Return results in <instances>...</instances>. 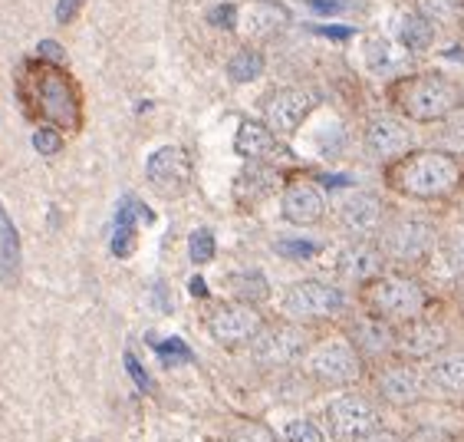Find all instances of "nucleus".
Segmentation results:
<instances>
[{"label": "nucleus", "mask_w": 464, "mask_h": 442, "mask_svg": "<svg viewBox=\"0 0 464 442\" xmlns=\"http://www.w3.org/2000/svg\"><path fill=\"white\" fill-rule=\"evenodd\" d=\"M389 100L409 123H441L461 106V90L455 80L441 73H415V76H399L389 86Z\"/></svg>", "instance_id": "3"}, {"label": "nucleus", "mask_w": 464, "mask_h": 442, "mask_svg": "<svg viewBox=\"0 0 464 442\" xmlns=\"http://www.w3.org/2000/svg\"><path fill=\"white\" fill-rule=\"evenodd\" d=\"M451 343V334L441 320L431 317H411L405 324L395 327V347L392 353H399L402 360H431L435 353H441Z\"/></svg>", "instance_id": "13"}, {"label": "nucleus", "mask_w": 464, "mask_h": 442, "mask_svg": "<svg viewBox=\"0 0 464 442\" xmlns=\"http://www.w3.org/2000/svg\"><path fill=\"white\" fill-rule=\"evenodd\" d=\"M359 304L366 307V314L379 317L385 324H405L411 317H421L429 310L431 298L419 280L409 274H379L359 288Z\"/></svg>", "instance_id": "4"}, {"label": "nucleus", "mask_w": 464, "mask_h": 442, "mask_svg": "<svg viewBox=\"0 0 464 442\" xmlns=\"http://www.w3.org/2000/svg\"><path fill=\"white\" fill-rule=\"evenodd\" d=\"M402 442H451V436L445 429H438V426H419V429H411Z\"/></svg>", "instance_id": "37"}, {"label": "nucleus", "mask_w": 464, "mask_h": 442, "mask_svg": "<svg viewBox=\"0 0 464 442\" xmlns=\"http://www.w3.org/2000/svg\"><path fill=\"white\" fill-rule=\"evenodd\" d=\"M82 4H86V0H60V4H56V20H60V24H72L76 14L82 10Z\"/></svg>", "instance_id": "42"}, {"label": "nucleus", "mask_w": 464, "mask_h": 442, "mask_svg": "<svg viewBox=\"0 0 464 442\" xmlns=\"http://www.w3.org/2000/svg\"><path fill=\"white\" fill-rule=\"evenodd\" d=\"M267 324L264 314H260L257 307L241 304V300H234V304H218L208 310L205 317V327L211 340L221 343V347H247L254 337L260 334V327Z\"/></svg>", "instance_id": "9"}, {"label": "nucleus", "mask_w": 464, "mask_h": 442, "mask_svg": "<svg viewBox=\"0 0 464 442\" xmlns=\"http://www.w3.org/2000/svg\"><path fill=\"white\" fill-rule=\"evenodd\" d=\"M326 423H330L333 439L356 442L359 436H366L369 429L379 426V409L359 393H343L326 407Z\"/></svg>", "instance_id": "14"}, {"label": "nucleus", "mask_w": 464, "mask_h": 442, "mask_svg": "<svg viewBox=\"0 0 464 442\" xmlns=\"http://www.w3.org/2000/svg\"><path fill=\"white\" fill-rule=\"evenodd\" d=\"M277 251L286 254V258H313V254L320 251V244H313V241H280Z\"/></svg>", "instance_id": "38"}, {"label": "nucleus", "mask_w": 464, "mask_h": 442, "mask_svg": "<svg viewBox=\"0 0 464 442\" xmlns=\"http://www.w3.org/2000/svg\"><path fill=\"white\" fill-rule=\"evenodd\" d=\"M20 274V238L7 211L0 208V280L4 284H17Z\"/></svg>", "instance_id": "25"}, {"label": "nucleus", "mask_w": 464, "mask_h": 442, "mask_svg": "<svg viewBox=\"0 0 464 442\" xmlns=\"http://www.w3.org/2000/svg\"><path fill=\"white\" fill-rule=\"evenodd\" d=\"M346 340L353 343L362 357H385V353H392V347H395V327L385 324V320H379V317H372V314H362L349 324Z\"/></svg>", "instance_id": "21"}, {"label": "nucleus", "mask_w": 464, "mask_h": 442, "mask_svg": "<svg viewBox=\"0 0 464 442\" xmlns=\"http://www.w3.org/2000/svg\"><path fill=\"white\" fill-rule=\"evenodd\" d=\"M379 248H382L385 261L392 264H421L435 251L438 244V231L431 225L429 218H419V215H405V218H395L389 225H382L379 231Z\"/></svg>", "instance_id": "7"}, {"label": "nucleus", "mask_w": 464, "mask_h": 442, "mask_svg": "<svg viewBox=\"0 0 464 442\" xmlns=\"http://www.w3.org/2000/svg\"><path fill=\"white\" fill-rule=\"evenodd\" d=\"M441 258H445V264L451 271L464 278V235L448 238V241L441 244Z\"/></svg>", "instance_id": "34"}, {"label": "nucleus", "mask_w": 464, "mask_h": 442, "mask_svg": "<svg viewBox=\"0 0 464 442\" xmlns=\"http://www.w3.org/2000/svg\"><path fill=\"white\" fill-rule=\"evenodd\" d=\"M125 370L132 373L135 387L139 389H152V379H149V373L142 370V363L135 360V353H125Z\"/></svg>", "instance_id": "40"}, {"label": "nucleus", "mask_w": 464, "mask_h": 442, "mask_svg": "<svg viewBox=\"0 0 464 442\" xmlns=\"http://www.w3.org/2000/svg\"><path fill=\"white\" fill-rule=\"evenodd\" d=\"M389 189L411 201H445L464 185V162L445 149H409L385 169Z\"/></svg>", "instance_id": "2"}, {"label": "nucleus", "mask_w": 464, "mask_h": 442, "mask_svg": "<svg viewBox=\"0 0 464 442\" xmlns=\"http://www.w3.org/2000/svg\"><path fill=\"white\" fill-rule=\"evenodd\" d=\"M191 294H195V298H208L205 280H201V278H191Z\"/></svg>", "instance_id": "46"}, {"label": "nucleus", "mask_w": 464, "mask_h": 442, "mask_svg": "<svg viewBox=\"0 0 464 442\" xmlns=\"http://www.w3.org/2000/svg\"><path fill=\"white\" fill-rule=\"evenodd\" d=\"M310 7L316 10V14H336V10H346L349 4L346 0H310Z\"/></svg>", "instance_id": "44"}, {"label": "nucleus", "mask_w": 464, "mask_h": 442, "mask_svg": "<svg viewBox=\"0 0 464 442\" xmlns=\"http://www.w3.org/2000/svg\"><path fill=\"white\" fill-rule=\"evenodd\" d=\"M286 442H326V433L313 419H294V423L284 429Z\"/></svg>", "instance_id": "32"}, {"label": "nucleus", "mask_w": 464, "mask_h": 442, "mask_svg": "<svg viewBox=\"0 0 464 442\" xmlns=\"http://www.w3.org/2000/svg\"><path fill=\"white\" fill-rule=\"evenodd\" d=\"M250 347V360L257 363L260 370H294L296 363H304L306 350H310V330L306 324H294V320H284V324H264L260 334L247 343Z\"/></svg>", "instance_id": "5"}, {"label": "nucleus", "mask_w": 464, "mask_h": 442, "mask_svg": "<svg viewBox=\"0 0 464 442\" xmlns=\"http://www.w3.org/2000/svg\"><path fill=\"white\" fill-rule=\"evenodd\" d=\"M306 377L320 387H353L362 377V353L349 340H320L306 350Z\"/></svg>", "instance_id": "8"}, {"label": "nucleus", "mask_w": 464, "mask_h": 442, "mask_svg": "<svg viewBox=\"0 0 464 442\" xmlns=\"http://www.w3.org/2000/svg\"><path fill=\"white\" fill-rule=\"evenodd\" d=\"M208 24L218 30H234L237 27V7L234 4H218L208 10Z\"/></svg>", "instance_id": "35"}, {"label": "nucleus", "mask_w": 464, "mask_h": 442, "mask_svg": "<svg viewBox=\"0 0 464 442\" xmlns=\"http://www.w3.org/2000/svg\"><path fill=\"white\" fill-rule=\"evenodd\" d=\"M145 179L161 199H181L195 182V162L181 145H161L145 162Z\"/></svg>", "instance_id": "11"}, {"label": "nucleus", "mask_w": 464, "mask_h": 442, "mask_svg": "<svg viewBox=\"0 0 464 442\" xmlns=\"http://www.w3.org/2000/svg\"><path fill=\"white\" fill-rule=\"evenodd\" d=\"M63 145H66V139H63V133L56 126H40L34 133V149L40 155H60Z\"/></svg>", "instance_id": "33"}, {"label": "nucleus", "mask_w": 464, "mask_h": 442, "mask_svg": "<svg viewBox=\"0 0 464 442\" xmlns=\"http://www.w3.org/2000/svg\"><path fill=\"white\" fill-rule=\"evenodd\" d=\"M231 294L234 300H241V304L257 307L264 300H270V280L264 271H237L231 274Z\"/></svg>", "instance_id": "27"}, {"label": "nucleus", "mask_w": 464, "mask_h": 442, "mask_svg": "<svg viewBox=\"0 0 464 442\" xmlns=\"http://www.w3.org/2000/svg\"><path fill=\"white\" fill-rule=\"evenodd\" d=\"M36 60H46V64H63V46L56 40H40L36 46Z\"/></svg>", "instance_id": "41"}, {"label": "nucleus", "mask_w": 464, "mask_h": 442, "mask_svg": "<svg viewBox=\"0 0 464 442\" xmlns=\"http://www.w3.org/2000/svg\"><path fill=\"white\" fill-rule=\"evenodd\" d=\"M264 70H267V60H264V54L254 50V46H241V50L227 60V76H231L234 83H254L264 76Z\"/></svg>", "instance_id": "28"}, {"label": "nucleus", "mask_w": 464, "mask_h": 442, "mask_svg": "<svg viewBox=\"0 0 464 442\" xmlns=\"http://www.w3.org/2000/svg\"><path fill=\"white\" fill-rule=\"evenodd\" d=\"M375 393L389 403V407H411L419 403L425 393V377H421L409 360L389 363L375 377Z\"/></svg>", "instance_id": "17"}, {"label": "nucleus", "mask_w": 464, "mask_h": 442, "mask_svg": "<svg viewBox=\"0 0 464 442\" xmlns=\"http://www.w3.org/2000/svg\"><path fill=\"white\" fill-rule=\"evenodd\" d=\"M17 96L27 116L44 119L56 129L82 126V93L60 64L27 60L17 70Z\"/></svg>", "instance_id": "1"}, {"label": "nucleus", "mask_w": 464, "mask_h": 442, "mask_svg": "<svg viewBox=\"0 0 464 442\" xmlns=\"http://www.w3.org/2000/svg\"><path fill=\"white\" fill-rule=\"evenodd\" d=\"M280 185V172L267 162H247V169L234 179V201L241 208H254L267 201Z\"/></svg>", "instance_id": "19"}, {"label": "nucleus", "mask_w": 464, "mask_h": 442, "mask_svg": "<svg viewBox=\"0 0 464 442\" xmlns=\"http://www.w3.org/2000/svg\"><path fill=\"white\" fill-rule=\"evenodd\" d=\"M280 310L294 324H320V320H333L346 310V294L343 288L326 284V280H296L284 290Z\"/></svg>", "instance_id": "6"}, {"label": "nucleus", "mask_w": 464, "mask_h": 442, "mask_svg": "<svg viewBox=\"0 0 464 442\" xmlns=\"http://www.w3.org/2000/svg\"><path fill=\"white\" fill-rule=\"evenodd\" d=\"M336 221L353 241H375L385 225V205L372 192H353L343 199Z\"/></svg>", "instance_id": "15"}, {"label": "nucleus", "mask_w": 464, "mask_h": 442, "mask_svg": "<svg viewBox=\"0 0 464 442\" xmlns=\"http://www.w3.org/2000/svg\"><path fill=\"white\" fill-rule=\"evenodd\" d=\"M415 145V136L409 129V119L392 116V113H375L362 126V149L375 162H395L399 155H405Z\"/></svg>", "instance_id": "12"}, {"label": "nucleus", "mask_w": 464, "mask_h": 442, "mask_svg": "<svg viewBox=\"0 0 464 442\" xmlns=\"http://www.w3.org/2000/svg\"><path fill=\"white\" fill-rule=\"evenodd\" d=\"M286 20H290V14L274 0H250L247 7L237 10V27L244 30L247 40H267L284 27Z\"/></svg>", "instance_id": "22"}, {"label": "nucleus", "mask_w": 464, "mask_h": 442, "mask_svg": "<svg viewBox=\"0 0 464 442\" xmlns=\"http://www.w3.org/2000/svg\"><path fill=\"white\" fill-rule=\"evenodd\" d=\"M461 10V0H415V14L431 24H451Z\"/></svg>", "instance_id": "29"}, {"label": "nucleus", "mask_w": 464, "mask_h": 442, "mask_svg": "<svg viewBox=\"0 0 464 442\" xmlns=\"http://www.w3.org/2000/svg\"><path fill=\"white\" fill-rule=\"evenodd\" d=\"M356 442H402V436L392 433V429H382V426H375V429H369L366 436H359Z\"/></svg>", "instance_id": "43"}, {"label": "nucleus", "mask_w": 464, "mask_h": 442, "mask_svg": "<svg viewBox=\"0 0 464 442\" xmlns=\"http://www.w3.org/2000/svg\"><path fill=\"white\" fill-rule=\"evenodd\" d=\"M425 383L441 397H464V350L445 347L441 353H435L429 373H425Z\"/></svg>", "instance_id": "23"}, {"label": "nucleus", "mask_w": 464, "mask_h": 442, "mask_svg": "<svg viewBox=\"0 0 464 442\" xmlns=\"http://www.w3.org/2000/svg\"><path fill=\"white\" fill-rule=\"evenodd\" d=\"M152 298H155V304H159L161 314H169L171 307H175V304H171V298H165V284H155V288H152Z\"/></svg>", "instance_id": "45"}, {"label": "nucleus", "mask_w": 464, "mask_h": 442, "mask_svg": "<svg viewBox=\"0 0 464 442\" xmlns=\"http://www.w3.org/2000/svg\"><path fill=\"white\" fill-rule=\"evenodd\" d=\"M385 271V254L375 241H349L336 254V278L346 284L362 288L366 280L379 278Z\"/></svg>", "instance_id": "18"}, {"label": "nucleus", "mask_w": 464, "mask_h": 442, "mask_svg": "<svg viewBox=\"0 0 464 442\" xmlns=\"http://www.w3.org/2000/svg\"><path fill=\"white\" fill-rule=\"evenodd\" d=\"M224 442H280V439L274 436V429H267L264 423H241L237 429L227 433Z\"/></svg>", "instance_id": "31"}, {"label": "nucleus", "mask_w": 464, "mask_h": 442, "mask_svg": "<svg viewBox=\"0 0 464 442\" xmlns=\"http://www.w3.org/2000/svg\"><path fill=\"white\" fill-rule=\"evenodd\" d=\"M135 218L152 221V211H145L135 199H125L122 205H119L116 238H112V251H116V258H129V254L135 251Z\"/></svg>", "instance_id": "24"}, {"label": "nucleus", "mask_w": 464, "mask_h": 442, "mask_svg": "<svg viewBox=\"0 0 464 442\" xmlns=\"http://www.w3.org/2000/svg\"><path fill=\"white\" fill-rule=\"evenodd\" d=\"M316 109V93L304 90V86H280V90L267 93L260 100V113H264V123L270 126V133L277 136H294L300 133L310 113Z\"/></svg>", "instance_id": "10"}, {"label": "nucleus", "mask_w": 464, "mask_h": 442, "mask_svg": "<svg viewBox=\"0 0 464 442\" xmlns=\"http://www.w3.org/2000/svg\"><path fill=\"white\" fill-rule=\"evenodd\" d=\"M155 350H159V357L165 363H181V360H191V350H188L185 343L179 340V337H171V340H161L155 343Z\"/></svg>", "instance_id": "36"}, {"label": "nucleus", "mask_w": 464, "mask_h": 442, "mask_svg": "<svg viewBox=\"0 0 464 442\" xmlns=\"http://www.w3.org/2000/svg\"><path fill=\"white\" fill-rule=\"evenodd\" d=\"M234 152L247 162H270L274 155H280L277 133H270L264 119H244L234 133Z\"/></svg>", "instance_id": "20"}, {"label": "nucleus", "mask_w": 464, "mask_h": 442, "mask_svg": "<svg viewBox=\"0 0 464 442\" xmlns=\"http://www.w3.org/2000/svg\"><path fill=\"white\" fill-rule=\"evenodd\" d=\"M399 40H402V46L409 50V54H425V50H431L438 40V24H431V20H425L421 14L411 10V14L402 17Z\"/></svg>", "instance_id": "26"}, {"label": "nucleus", "mask_w": 464, "mask_h": 442, "mask_svg": "<svg viewBox=\"0 0 464 442\" xmlns=\"http://www.w3.org/2000/svg\"><path fill=\"white\" fill-rule=\"evenodd\" d=\"M188 254H191L195 264H208L215 258L218 244H215V235H211V228H198L195 235H191V241H188Z\"/></svg>", "instance_id": "30"}, {"label": "nucleus", "mask_w": 464, "mask_h": 442, "mask_svg": "<svg viewBox=\"0 0 464 442\" xmlns=\"http://www.w3.org/2000/svg\"><path fill=\"white\" fill-rule=\"evenodd\" d=\"M366 56H369V66H372V70H382V64L389 60V44L379 40V36H372V40L366 44Z\"/></svg>", "instance_id": "39"}, {"label": "nucleus", "mask_w": 464, "mask_h": 442, "mask_svg": "<svg viewBox=\"0 0 464 442\" xmlns=\"http://www.w3.org/2000/svg\"><path fill=\"white\" fill-rule=\"evenodd\" d=\"M280 215L296 228H313L326 218V195L306 179H290L280 192Z\"/></svg>", "instance_id": "16"}]
</instances>
